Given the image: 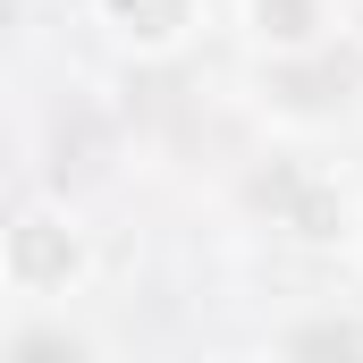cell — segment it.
Instances as JSON below:
<instances>
[{"instance_id": "obj_3", "label": "cell", "mask_w": 363, "mask_h": 363, "mask_svg": "<svg viewBox=\"0 0 363 363\" xmlns=\"http://www.w3.org/2000/svg\"><path fill=\"white\" fill-rule=\"evenodd\" d=\"M93 26L127 60H178L186 43L211 26V0H93Z\"/></svg>"}, {"instance_id": "obj_4", "label": "cell", "mask_w": 363, "mask_h": 363, "mask_svg": "<svg viewBox=\"0 0 363 363\" xmlns=\"http://www.w3.org/2000/svg\"><path fill=\"white\" fill-rule=\"evenodd\" d=\"M101 347H93L85 321H68V313H26L9 338H0V363H93Z\"/></svg>"}, {"instance_id": "obj_6", "label": "cell", "mask_w": 363, "mask_h": 363, "mask_svg": "<svg viewBox=\"0 0 363 363\" xmlns=\"http://www.w3.org/2000/svg\"><path fill=\"white\" fill-rule=\"evenodd\" d=\"M211 363H271V355H211Z\"/></svg>"}, {"instance_id": "obj_1", "label": "cell", "mask_w": 363, "mask_h": 363, "mask_svg": "<svg viewBox=\"0 0 363 363\" xmlns=\"http://www.w3.org/2000/svg\"><path fill=\"white\" fill-rule=\"evenodd\" d=\"M93 271H101V254H93V228L77 203L34 194L0 220V296L17 313H68L93 287Z\"/></svg>"}, {"instance_id": "obj_2", "label": "cell", "mask_w": 363, "mask_h": 363, "mask_svg": "<svg viewBox=\"0 0 363 363\" xmlns=\"http://www.w3.org/2000/svg\"><path fill=\"white\" fill-rule=\"evenodd\" d=\"M237 34L254 60L296 68V60H330L347 34V0H237Z\"/></svg>"}, {"instance_id": "obj_5", "label": "cell", "mask_w": 363, "mask_h": 363, "mask_svg": "<svg viewBox=\"0 0 363 363\" xmlns=\"http://www.w3.org/2000/svg\"><path fill=\"white\" fill-rule=\"evenodd\" d=\"M347 254H355V271H363V220H355V228H347Z\"/></svg>"}]
</instances>
